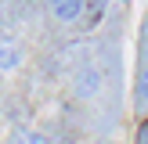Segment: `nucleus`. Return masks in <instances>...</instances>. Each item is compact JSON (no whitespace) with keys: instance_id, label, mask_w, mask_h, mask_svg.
I'll use <instances>...</instances> for the list:
<instances>
[{"instance_id":"f257e3e1","label":"nucleus","mask_w":148,"mask_h":144,"mask_svg":"<svg viewBox=\"0 0 148 144\" xmlns=\"http://www.w3.org/2000/svg\"><path fill=\"white\" fill-rule=\"evenodd\" d=\"M98 86H101V72L94 69V65L79 69V76H76V94H79V97H90V94H98Z\"/></svg>"},{"instance_id":"f03ea898","label":"nucleus","mask_w":148,"mask_h":144,"mask_svg":"<svg viewBox=\"0 0 148 144\" xmlns=\"http://www.w3.org/2000/svg\"><path fill=\"white\" fill-rule=\"evenodd\" d=\"M51 11L58 22H76L83 14V0H51Z\"/></svg>"},{"instance_id":"7ed1b4c3","label":"nucleus","mask_w":148,"mask_h":144,"mask_svg":"<svg viewBox=\"0 0 148 144\" xmlns=\"http://www.w3.org/2000/svg\"><path fill=\"white\" fill-rule=\"evenodd\" d=\"M18 61H22V50H18V43L14 40H0V69H18Z\"/></svg>"},{"instance_id":"20e7f679","label":"nucleus","mask_w":148,"mask_h":144,"mask_svg":"<svg viewBox=\"0 0 148 144\" xmlns=\"http://www.w3.org/2000/svg\"><path fill=\"white\" fill-rule=\"evenodd\" d=\"M14 144H54V141L43 137V133H36V130H18V133H14Z\"/></svg>"},{"instance_id":"39448f33","label":"nucleus","mask_w":148,"mask_h":144,"mask_svg":"<svg viewBox=\"0 0 148 144\" xmlns=\"http://www.w3.org/2000/svg\"><path fill=\"white\" fill-rule=\"evenodd\" d=\"M134 94H137V101H148V65H141V72H137Z\"/></svg>"},{"instance_id":"423d86ee","label":"nucleus","mask_w":148,"mask_h":144,"mask_svg":"<svg viewBox=\"0 0 148 144\" xmlns=\"http://www.w3.org/2000/svg\"><path fill=\"white\" fill-rule=\"evenodd\" d=\"M137 144H148V119L137 126Z\"/></svg>"},{"instance_id":"0eeeda50","label":"nucleus","mask_w":148,"mask_h":144,"mask_svg":"<svg viewBox=\"0 0 148 144\" xmlns=\"http://www.w3.org/2000/svg\"><path fill=\"white\" fill-rule=\"evenodd\" d=\"M141 58H145V61H148V25L141 29Z\"/></svg>"},{"instance_id":"6e6552de","label":"nucleus","mask_w":148,"mask_h":144,"mask_svg":"<svg viewBox=\"0 0 148 144\" xmlns=\"http://www.w3.org/2000/svg\"><path fill=\"white\" fill-rule=\"evenodd\" d=\"M0 119H4V115H0Z\"/></svg>"}]
</instances>
